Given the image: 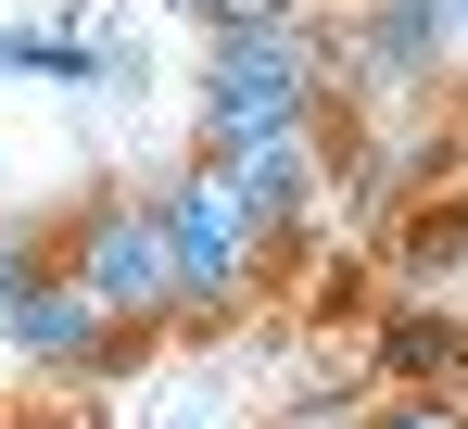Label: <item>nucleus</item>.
<instances>
[{
  "instance_id": "39448f33",
  "label": "nucleus",
  "mask_w": 468,
  "mask_h": 429,
  "mask_svg": "<svg viewBox=\"0 0 468 429\" xmlns=\"http://www.w3.org/2000/svg\"><path fill=\"white\" fill-rule=\"evenodd\" d=\"M101 341H114V316H101V303H89L64 266H38V278L0 303V354H13V366H38V379H77V392H89Z\"/></svg>"
},
{
  "instance_id": "423d86ee",
  "label": "nucleus",
  "mask_w": 468,
  "mask_h": 429,
  "mask_svg": "<svg viewBox=\"0 0 468 429\" xmlns=\"http://www.w3.org/2000/svg\"><path fill=\"white\" fill-rule=\"evenodd\" d=\"M468 354V316H443V303H392L380 329H367V379L380 392H443Z\"/></svg>"
},
{
  "instance_id": "9d476101",
  "label": "nucleus",
  "mask_w": 468,
  "mask_h": 429,
  "mask_svg": "<svg viewBox=\"0 0 468 429\" xmlns=\"http://www.w3.org/2000/svg\"><path fill=\"white\" fill-rule=\"evenodd\" d=\"M0 76H26V26H0Z\"/></svg>"
},
{
  "instance_id": "f8f14e48",
  "label": "nucleus",
  "mask_w": 468,
  "mask_h": 429,
  "mask_svg": "<svg viewBox=\"0 0 468 429\" xmlns=\"http://www.w3.org/2000/svg\"><path fill=\"white\" fill-rule=\"evenodd\" d=\"M443 13H456V38H468V0H443Z\"/></svg>"
},
{
  "instance_id": "20e7f679",
  "label": "nucleus",
  "mask_w": 468,
  "mask_h": 429,
  "mask_svg": "<svg viewBox=\"0 0 468 429\" xmlns=\"http://www.w3.org/2000/svg\"><path fill=\"white\" fill-rule=\"evenodd\" d=\"M51 266L114 316V329H177V278H165V214H153V177L127 190H89L64 227H51Z\"/></svg>"
},
{
  "instance_id": "6e6552de",
  "label": "nucleus",
  "mask_w": 468,
  "mask_h": 429,
  "mask_svg": "<svg viewBox=\"0 0 468 429\" xmlns=\"http://www.w3.org/2000/svg\"><path fill=\"white\" fill-rule=\"evenodd\" d=\"M38 266H51V227H38V214H0V303L38 278Z\"/></svg>"
},
{
  "instance_id": "7ed1b4c3",
  "label": "nucleus",
  "mask_w": 468,
  "mask_h": 429,
  "mask_svg": "<svg viewBox=\"0 0 468 429\" xmlns=\"http://www.w3.org/2000/svg\"><path fill=\"white\" fill-rule=\"evenodd\" d=\"M456 64V13L443 0H329V114H405Z\"/></svg>"
},
{
  "instance_id": "f03ea898",
  "label": "nucleus",
  "mask_w": 468,
  "mask_h": 429,
  "mask_svg": "<svg viewBox=\"0 0 468 429\" xmlns=\"http://www.w3.org/2000/svg\"><path fill=\"white\" fill-rule=\"evenodd\" d=\"M153 214H165V278H177V329H229V316H253L266 290H279V240L240 214L229 164L216 152H190L177 177H153Z\"/></svg>"
},
{
  "instance_id": "f257e3e1",
  "label": "nucleus",
  "mask_w": 468,
  "mask_h": 429,
  "mask_svg": "<svg viewBox=\"0 0 468 429\" xmlns=\"http://www.w3.org/2000/svg\"><path fill=\"white\" fill-rule=\"evenodd\" d=\"M329 114V13H279V26H203V101H190V152H240L266 127H316Z\"/></svg>"
},
{
  "instance_id": "0eeeda50",
  "label": "nucleus",
  "mask_w": 468,
  "mask_h": 429,
  "mask_svg": "<svg viewBox=\"0 0 468 429\" xmlns=\"http://www.w3.org/2000/svg\"><path fill=\"white\" fill-rule=\"evenodd\" d=\"M367 429H468L456 392H367Z\"/></svg>"
},
{
  "instance_id": "1a4fd4ad",
  "label": "nucleus",
  "mask_w": 468,
  "mask_h": 429,
  "mask_svg": "<svg viewBox=\"0 0 468 429\" xmlns=\"http://www.w3.org/2000/svg\"><path fill=\"white\" fill-rule=\"evenodd\" d=\"M266 429H367V392H304L292 417H266Z\"/></svg>"
},
{
  "instance_id": "9b49d317",
  "label": "nucleus",
  "mask_w": 468,
  "mask_h": 429,
  "mask_svg": "<svg viewBox=\"0 0 468 429\" xmlns=\"http://www.w3.org/2000/svg\"><path fill=\"white\" fill-rule=\"evenodd\" d=\"M443 392H456V404H468V354H456V379H443Z\"/></svg>"
},
{
  "instance_id": "ddd939ff",
  "label": "nucleus",
  "mask_w": 468,
  "mask_h": 429,
  "mask_svg": "<svg viewBox=\"0 0 468 429\" xmlns=\"http://www.w3.org/2000/svg\"><path fill=\"white\" fill-rule=\"evenodd\" d=\"M165 13H203V0H165Z\"/></svg>"
}]
</instances>
